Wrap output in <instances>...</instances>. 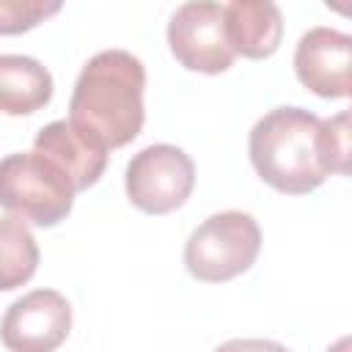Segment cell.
Listing matches in <instances>:
<instances>
[{"label":"cell","instance_id":"cell-3","mask_svg":"<svg viewBox=\"0 0 352 352\" xmlns=\"http://www.w3.org/2000/svg\"><path fill=\"white\" fill-rule=\"evenodd\" d=\"M0 206L41 228H52L74 206V187L58 165L38 151H19L0 160Z\"/></svg>","mask_w":352,"mask_h":352},{"label":"cell","instance_id":"cell-2","mask_svg":"<svg viewBox=\"0 0 352 352\" xmlns=\"http://www.w3.org/2000/svg\"><path fill=\"white\" fill-rule=\"evenodd\" d=\"M248 151L256 173L286 195H305L338 173L327 121L302 107H275L258 118Z\"/></svg>","mask_w":352,"mask_h":352},{"label":"cell","instance_id":"cell-13","mask_svg":"<svg viewBox=\"0 0 352 352\" xmlns=\"http://www.w3.org/2000/svg\"><path fill=\"white\" fill-rule=\"evenodd\" d=\"M60 3L52 0H0V36H19L33 30L47 16L58 14Z\"/></svg>","mask_w":352,"mask_h":352},{"label":"cell","instance_id":"cell-8","mask_svg":"<svg viewBox=\"0 0 352 352\" xmlns=\"http://www.w3.org/2000/svg\"><path fill=\"white\" fill-rule=\"evenodd\" d=\"M297 80L322 99H346L352 91V38L333 28H311L294 50Z\"/></svg>","mask_w":352,"mask_h":352},{"label":"cell","instance_id":"cell-14","mask_svg":"<svg viewBox=\"0 0 352 352\" xmlns=\"http://www.w3.org/2000/svg\"><path fill=\"white\" fill-rule=\"evenodd\" d=\"M214 352H289V349L270 338H231L220 344Z\"/></svg>","mask_w":352,"mask_h":352},{"label":"cell","instance_id":"cell-15","mask_svg":"<svg viewBox=\"0 0 352 352\" xmlns=\"http://www.w3.org/2000/svg\"><path fill=\"white\" fill-rule=\"evenodd\" d=\"M327 352H349V338H341V341H336Z\"/></svg>","mask_w":352,"mask_h":352},{"label":"cell","instance_id":"cell-1","mask_svg":"<svg viewBox=\"0 0 352 352\" xmlns=\"http://www.w3.org/2000/svg\"><path fill=\"white\" fill-rule=\"evenodd\" d=\"M143 91L146 69L140 58L126 50L96 52L74 82L69 124L107 151L121 148L143 129Z\"/></svg>","mask_w":352,"mask_h":352},{"label":"cell","instance_id":"cell-10","mask_svg":"<svg viewBox=\"0 0 352 352\" xmlns=\"http://www.w3.org/2000/svg\"><path fill=\"white\" fill-rule=\"evenodd\" d=\"M223 22L231 52L250 60L270 58L283 38L280 8L270 0H234L223 6Z\"/></svg>","mask_w":352,"mask_h":352},{"label":"cell","instance_id":"cell-6","mask_svg":"<svg viewBox=\"0 0 352 352\" xmlns=\"http://www.w3.org/2000/svg\"><path fill=\"white\" fill-rule=\"evenodd\" d=\"M168 47L184 69L201 74H220L236 58L226 38L220 3L179 6L168 22Z\"/></svg>","mask_w":352,"mask_h":352},{"label":"cell","instance_id":"cell-12","mask_svg":"<svg viewBox=\"0 0 352 352\" xmlns=\"http://www.w3.org/2000/svg\"><path fill=\"white\" fill-rule=\"evenodd\" d=\"M38 267V245L19 217H0V292L25 286Z\"/></svg>","mask_w":352,"mask_h":352},{"label":"cell","instance_id":"cell-7","mask_svg":"<svg viewBox=\"0 0 352 352\" xmlns=\"http://www.w3.org/2000/svg\"><path fill=\"white\" fill-rule=\"evenodd\" d=\"M72 330V308L55 289H36L14 300L0 322L8 352H55Z\"/></svg>","mask_w":352,"mask_h":352},{"label":"cell","instance_id":"cell-11","mask_svg":"<svg viewBox=\"0 0 352 352\" xmlns=\"http://www.w3.org/2000/svg\"><path fill=\"white\" fill-rule=\"evenodd\" d=\"M52 74L36 58L0 55V113L30 116L50 104Z\"/></svg>","mask_w":352,"mask_h":352},{"label":"cell","instance_id":"cell-9","mask_svg":"<svg viewBox=\"0 0 352 352\" xmlns=\"http://www.w3.org/2000/svg\"><path fill=\"white\" fill-rule=\"evenodd\" d=\"M33 151L58 165L72 182L74 192L94 187L107 165V148L99 146L94 138L82 135L69 121H52L41 126L33 140Z\"/></svg>","mask_w":352,"mask_h":352},{"label":"cell","instance_id":"cell-5","mask_svg":"<svg viewBox=\"0 0 352 352\" xmlns=\"http://www.w3.org/2000/svg\"><path fill=\"white\" fill-rule=\"evenodd\" d=\"M124 184L132 206L146 214H168L190 198L195 187V165L179 146L154 143L129 160Z\"/></svg>","mask_w":352,"mask_h":352},{"label":"cell","instance_id":"cell-4","mask_svg":"<svg viewBox=\"0 0 352 352\" xmlns=\"http://www.w3.org/2000/svg\"><path fill=\"white\" fill-rule=\"evenodd\" d=\"M261 250V228L248 212L206 217L184 245V267L204 283H223L253 267Z\"/></svg>","mask_w":352,"mask_h":352}]
</instances>
